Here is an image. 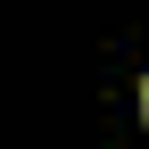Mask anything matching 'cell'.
<instances>
[{"mask_svg":"<svg viewBox=\"0 0 149 149\" xmlns=\"http://www.w3.org/2000/svg\"><path fill=\"white\" fill-rule=\"evenodd\" d=\"M141 108H149V83H141Z\"/></svg>","mask_w":149,"mask_h":149,"instance_id":"6da1fadb","label":"cell"}]
</instances>
